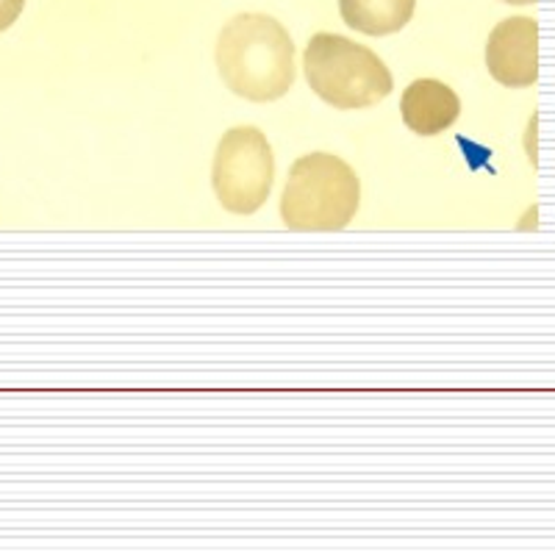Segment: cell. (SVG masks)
Segmentation results:
<instances>
[{
	"instance_id": "cell-2",
	"label": "cell",
	"mask_w": 555,
	"mask_h": 555,
	"mask_svg": "<svg viewBox=\"0 0 555 555\" xmlns=\"http://www.w3.org/2000/svg\"><path fill=\"white\" fill-rule=\"evenodd\" d=\"M361 183L353 167L331 153H309L292 165L281 195V220L292 231H341L359 211Z\"/></svg>"
},
{
	"instance_id": "cell-4",
	"label": "cell",
	"mask_w": 555,
	"mask_h": 555,
	"mask_svg": "<svg viewBox=\"0 0 555 555\" xmlns=\"http://www.w3.org/2000/svg\"><path fill=\"white\" fill-rule=\"evenodd\" d=\"M272 178H275V156L259 128H231L220 139L211 183L225 211L245 217L259 211L270 197Z\"/></svg>"
},
{
	"instance_id": "cell-3",
	"label": "cell",
	"mask_w": 555,
	"mask_h": 555,
	"mask_svg": "<svg viewBox=\"0 0 555 555\" xmlns=\"http://www.w3.org/2000/svg\"><path fill=\"white\" fill-rule=\"evenodd\" d=\"M304 69L317 95L345 112L378 106L395 87V78L378 53L336 34L311 37Z\"/></svg>"
},
{
	"instance_id": "cell-9",
	"label": "cell",
	"mask_w": 555,
	"mask_h": 555,
	"mask_svg": "<svg viewBox=\"0 0 555 555\" xmlns=\"http://www.w3.org/2000/svg\"><path fill=\"white\" fill-rule=\"evenodd\" d=\"M505 3H514V7H528V3H537V0H505Z\"/></svg>"
},
{
	"instance_id": "cell-6",
	"label": "cell",
	"mask_w": 555,
	"mask_h": 555,
	"mask_svg": "<svg viewBox=\"0 0 555 555\" xmlns=\"http://www.w3.org/2000/svg\"><path fill=\"white\" fill-rule=\"evenodd\" d=\"M400 112H403V122L420 137H434L442 133L459 120L461 101L453 89L434 78H420V81L409 83L400 101Z\"/></svg>"
},
{
	"instance_id": "cell-7",
	"label": "cell",
	"mask_w": 555,
	"mask_h": 555,
	"mask_svg": "<svg viewBox=\"0 0 555 555\" xmlns=\"http://www.w3.org/2000/svg\"><path fill=\"white\" fill-rule=\"evenodd\" d=\"M416 0H339L341 20L366 37L398 34L414 17Z\"/></svg>"
},
{
	"instance_id": "cell-5",
	"label": "cell",
	"mask_w": 555,
	"mask_h": 555,
	"mask_svg": "<svg viewBox=\"0 0 555 555\" xmlns=\"http://www.w3.org/2000/svg\"><path fill=\"white\" fill-rule=\"evenodd\" d=\"M486 64L498 83L512 89L539 81V23L533 17L503 20L486 44Z\"/></svg>"
},
{
	"instance_id": "cell-8",
	"label": "cell",
	"mask_w": 555,
	"mask_h": 555,
	"mask_svg": "<svg viewBox=\"0 0 555 555\" xmlns=\"http://www.w3.org/2000/svg\"><path fill=\"white\" fill-rule=\"evenodd\" d=\"M23 7H26V0H0V34L17 23Z\"/></svg>"
},
{
	"instance_id": "cell-1",
	"label": "cell",
	"mask_w": 555,
	"mask_h": 555,
	"mask_svg": "<svg viewBox=\"0 0 555 555\" xmlns=\"http://www.w3.org/2000/svg\"><path fill=\"white\" fill-rule=\"evenodd\" d=\"M217 69L234 95L272 103L295 81V44L270 14H236L217 39Z\"/></svg>"
}]
</instances>
